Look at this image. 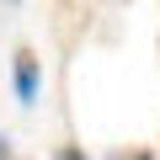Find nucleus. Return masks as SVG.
<instances>
[{
    "instance_id": "f257e3e1",
    "label": "nucleus",
    "mask_w": 160,
    "mask_h": 160,
    "mask_svg": "<svg viewBox=\"0 0 160 160\" xmlns=\"http://www.w3.org/2000/svg\"><path fill=\"white\" fill-rule=\"evenodd\" d=\"M11 86H16V102H22V107H38V96H43V64H38L32 48H16Z\"/></svg>"
},
{
    "instance_id": "f03ea898",
    "label": "nucleus",
    "mask_w": 160,
    "mask_h": 160,
    "mask_svg": "<svg viewBox=\"0 0 160 160\" xmlns=\"http://www.w3.org/2000/svg\"><path fill=\"white\" fill-rule=\"evenodd\" d=\"M107 160H155V149H112Z\"/></svg>"
},
{
    "instance_id": "7ed1b4c3",
    "label": "nucleus",
    "mask_w": 160,
    "mask_h": 160,
    "mask_svg": "<svg viewBox=\"0 0 160 160\" xmlns=\"http://www.w3.org/2000/svg\"><path fill=\"white\" fill-rule=\"evenodd\" d=\"M53 160H91V155L80 149V144H59V155H53Z\"/></svg>"
},
{
    "instance_id": "20e7f679",
    "label": "nucleus",
    "mask_w": 160,
    "mask_h": 160,
    "mask_svg": "<svg viewBox=\"0 0 160 160\" xmlns=\"http://www.w3.org/2000/svg\"><path fill=\"white\" fill-rule=\"evenodd\" d=\"M0 160H11V139L6 133H0Z\"/></svg>"
},
{
    "instance_id": "39448f33",
    "label": "nucleus",
    "mask_w": 160,
    "mask_h": 160,
    "mask_svg": "<svg viewBox=\"0 0 160 160\" xmlns=\"http://www.w3.org/2000/svg\"><path fill=\"white\" fill-rule=\"evenodd\" d=\"M0 6H22V0H0Z\"/></svg>"
}]
</instances>
